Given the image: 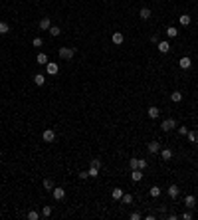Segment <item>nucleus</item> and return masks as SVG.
Returning <instances> with one entry per match:
<instances>
[{"label":"nucleus","instance_id":"9d476101","mask_svg":"<svg viewBox=\"0 0 198 220\" xmlns=\"http://www.w3.org/2000/svg\"><path fill=\"white\" fill-rule=\"evenodd\" d=\"M168 196H170L172 200L178 198V187H176V184H170V187H168Z\"/></svg>","mask_w":198,"mask_h":220},{"label":"nucleus","instance_id":"c85d7f7f","mask_svg":"<svg viewBox=\"0 0 198 220\" xmlns=\"http://www.w3.org/2000/svg\"><path fill=\"white\" fill-rule=\"evenodd\" d=\"M50 34H52V36L54 38H56V36H60V34H62V30H60V26H52V28H50V30H48Z\"/></svg>","mask_w":198,"mask_h":220},{"label":"nucleus","instance_id":"b1692460","mask_svg":"<svg viewBox=\"0 0 198 220\" xmlns=\"http://www.w3.org/2000/svg\"><path fill=\"white\" fill-rule=\"evenodd\" d=\"M87 175H89L91 179H97V176H99V169H97V167H89V171H87Z\"/></svg>","mask_w":198,"mask_h":220},{"label":"nucleus","instance_id":"7c9ffc66","mask_svg":"<svg viewBox=\"0 0 198 220\" xmlns=\"http://www.w3.org/2000/svg\"><path fill=\"white\" fill-rule=\"evenodd\" d=\"M42 216H52V206H44V208H42Z\"/></svg>","mask_w":198,"mask_h":220},{"label":"nucleus","instance_id":"dca6fc26","mask_svg":"<svg viewBox=\"0 0 198 220\" xmlns=\"http://www.w3.org/2000/svg\"><path fill=\"white\" fill-rule=\"evenodd\" d=\"M34 83H36V85H44V83H46V78H44L42 74H36V75H34Z\"/></svg>","mask_w":198,"mask_h":220},{"label":"nucleus","instance_id":"cd10ccee","mask_svg":"<svg viewBox=\"0 0 198 220\" xmlns=\"http://www.w3.org/2000/svg\"><path fill=\"white\" fill-rule=\"evenodd\" d=\"M8 32H10V26H8L6 22H0V34L4 36V34H8Z\"/></svg>","mask_w":198,"mask_h":220},{"label":"nucleus","instance_id":"473e14b6","mask_svg":"<svg viewBox=\"0 0 198 220\" xmlns=\"http://www.w3.org/2000/svg\"><path fill=\"white\" fill-rule=\"evenodd\" d=\"M28 218H30V220H38V218H40V214H38L36 210H30V212H28Z\"/></svg>","mask_w":198,"mask_h":220},{"label":"nucleus","instance_id":"2eb2a0df","mask_svg":"<svg viewBox=\"0 0 198 220\" xmlns=\"http://www.w3.org/2000/svg\"><path fill=\"white\" fill-rule=\"evenodd\" d=\"M161 157H163V161H170L172 159V151L170 149H161Z\"/></svg>","mask_w":198,"mask_h":220},{"label":"nucleus","instance_id":"72a5a7b5","mask_svg":"<svg viewBox=\"0 0 198 220\" xmlns=\"http://www.w3.org/2000/svg\"><path fill=\"white\" fill-rule=\"evenodd\" d=\"M139 169H141V171H145V169H147V161L145 159H139Z\"/></svg>","mask_w":198,"mask_h":220},{"label":"nucleus","instance_id":"58836bf2","mask_svg":"<svg viewBox=\"0 0 198 220\" xmlns=\"http://www.w3.org/2000/svg\"><path fill=\"white\" fill-rule=\"evenodd\" d=\"M182 218H184V220H190V218H192V212H184Z\"/></svg>","mask_w":198,"mask_h":220},{"label":"nucleus","instance_id":"6ab92c4d","mask_svg":"<svg viewBox=\"0 0 198 220\" xmlns=\"http://www.w3.org/2000/svg\"><path fill=\"white\" fill-rule=\"evenodd\" d=\"M186 137H188V141H190V143H198V131H196V133H194V131H188Z\"/></svg>","mask_w":198,"mask_h":220},{"label":"nucleus","instance_id":"f704fd0d","mask_svg":"<svg viewBox=\"0 0 198 220\" xmlns=\"http://www.w3.org/2000/svg\"><path fill=\"white\" fill-rule=\"evenodd\" d=\"M91 167H97V169H99V167H101V161H99V159H91Z\"/></svg>","mask_w":198,"mask_h":220},{"label":"nucleus","instance_id":"412c9836","mask_svg":"<svg viewBox=\"0 0 198 220\" xmlns=\"http://www.w3.org/2000/svg\"><path fill=\"white\" fill-rule=\"evenodd\" d=\"M139 16H141L143 20H149V18H151V10H149V8H141V12H139Z\"/></svg>","mask_w":198,"mask_h":220},{"label":"nucleus","instance_id":"bb28decb","mask_svg":"<svg viewBox=\"0 0 198 220\" xmlns=\"http://www.w3.org/2000/svg\"><path fill=\"white\" fill-rule=\"evenodd\" d=\"M44 188L46 190H54V180L52 179H44Z\"/></svg>","mask_w":198,"mask_h":220},{"label":"nucleus","instance_id":"39448f33","mask_svg":"<svg viewBox=\"0 0 198 220\" xmlns=\"http://www.w3.org/2000/svg\"><path fill=\"white\" fill-rule=\"evenodd\" d=\"M111 42H113L115 46H121V44L125 42V36H123L121 32H113V36H111Z\"/></svg>","mask_w":198,"mask_h":220},{"label":"nucleus","instance_id":"2f4dec72","mask_svg":"<svg viewBox=\"0 0 198 220\" xmlns=\"http://www.w3.org/2000/svg\"><path fill=\"white\" fill-rule=\"evenodd\" d=\"M129 167H131V171L133 169H139V159H131L129 161Z\"/></svg>","mask_w":198,"mask_h":220},{"label":"nucleus","instance_id":"c9c22d12","mask_svg":"<svg viewBox=\"0 0 198 220\" xmlns=\"http://www.w3.org/2000/svg\"><path fill=\"white\" fill-rule=\"evenodd\" d=\"M79 179H81V180H85V179H89V175H87L85 171H81V173H79Z\"/></svg>","mask_w":198,"mask_h":220},{"label":"nucleus","instance_id":"1a4fd4ad","mask_svg":"<svg viewBox=\"0 0 198 220\" xmlns=\"http://www.w3.org/2000/svg\"><path fill=\"white\" fill-rule=\"evenodd\" d=\"M52 194H54V198H56V200H62V198L65 196V190L62 188V187H54V190H52Z\"/></svg>","mask_w":198,"mask_h":220},{"label":"nucleus","instance_id":"4be33fe9","mask_svg":"<svg viewBox=\"0 0 198 220\" xmlns=\"http://www.w3.org/2000/svg\"><path fill=\"white\" fill-rule=\"evenodd\" d=\"M149 192H151V196H153V198L161 196V187H157V184H155V187H151V190H149Z\"/></svg>","mask_w":198,"mask_h":220},{"label":"nucleus","instance_id":"7ed1b4c3","mask_svg":"<svg viewBox=\"0 0 198 220\" xmlns=\"http://www.w3.org/2000/svg\"><path fill=\"white\" fill-rule=\"evenodd\" d=\"M46 71H48L50 75H56L58 71H60V66L54 63V62H48V63H46Z\"/></svg>","mask_w":198,"mask_h":220},{"label":"nucleus","instance_id":"423d86ee","mask_svg":"<svg viewBox=\"0 0 198 220\" xmlns=\"http://www.w3.org/2000/svg\"><path fill=\"white\" fill-rule=\"evenodd\" d=\"M147 115H149V117H151V119H157V117H159V115H161V109H159V107H157V105H151V107H149V109H147Z\"/></svg>","mask_w":198,"mask_h":220},{"label":"nucleus","instance_id":"9b49d317","mask_svg":"<svg viewBox=\"0 0 198 220\" xmlns=\"http://www.w3.org/2000/svg\"><path fill=\"white\" fill-rule=\"evenodd\" d=\"M178 66L182 67V70H188V67L192 66V62H190V58L188 56H184V58H180V62H178Z\"/></svg>","mask_w":198,"mask_h":220},{"label":"nucleus","instance_id":"6e6552de","mask_svg":"<svg viewBox=\"0 0 198 220\" xmlns=\"http://www.w3.org/2000/svg\"><path fill=\"white\" fill-rule=\"evenodd\" d=\"M157 48H159V52H161V54H168V52H170V44H168L166 40L159 42V44H157Z\"/></svg>","mask_w":198,"mask_h":220},{"label":"nucleus","instance_id":"f03ea898","mask_svg":"<svg viewBox=\"0 0 198 220\" xmlns=\"http://www.w3.org/2000/svg\"><path fill=\"white\" fill-rule=\"evenodd\" d=\"M163 131H172V129H174V127H176V121L174 119H172V117H168V119H165V121H163Z\"/></svg>","mask_w":198,"mask_h":220},{"label":"nucleus","instance_id":"a878e982","mask_svg":"<svg viewBox=\"0 0 198 220\" xmlns=\"http://www.w3.org/2000/svg\"><path fill=\"white\" fill-rule=\"evenodd\" d=\"M111 196L115 198V200H121V196H123V190H121V188H113Z\"/></svg>","mask_w":198,"mask_h":220},{"label":"nucleus","instance_id":"ddd939ff","mask_svg":"<svg viewBox=\"0 0 198 220\" xmlns=\"http://www.w3.org/2000/svg\"><path fill=\"white\" fill-rule=\"evenodd\" d=\"M52 28V22H50V18L46 16V18H42L40 20V30H50Z\"/></svg>","mask_w":198,"mask_h":220},{"label":"nucleus","instance_id":"f8f14e48","mask_svg":"<svg viewBox=\"0 0 198 220\" xmlns=\"http://www.w3.org/2000/svg\"><path fill=\"white\" fill-rule=\"evenodd\" d=\"M131 179L135 180V183H139V180L143 179V171H141V169H133V171H131Z\"/></svg>","mask_w":198,"mask_h":220},{"label":"nucleus","instance_id":"a211bd4d","mask_svg":"<svg viewBox=\"0 0 198 220\" xmlns=\"http://www.w3.org/2000/svg\"><path fill=\"white\" fill-rule=\"evenodd\" d=\"M170 99L174 101V103H180V101H182V93H180V91H172V93H170Z\"/></svg>","mask_w":198,"mask_h":220},{"label":"nucleus","instance_id":"0eeeda50","mask_svg":"<svg viewBox=\"0 0 198 220\" xmlns=\"http://www.w3.org/2000/svg\"><path fill=\"white\" fill-rule=\"evenodd\" d=\"M147 149H149L151 155H155V153H159V151H161V143H159V141H151L149 145H147Z\"/></svg>","mask_w":198,"mask_h":220},{"label":"nucleus","instance_id":"20e7f679","mask_svg":"<svg viewBox=\"0 0 198 220\" xmlns=\"http://www.w3.org/2000/svg\"><path fill=\"white\" fill-rule=\"evenodd\" d=\"M42 137H44L46 143H54V141H56V133H54V129H46Z\"/></svg>","mask_w":198,"mask_h":220},{"label":"nucleus","instance_id":"c756f323","mask_svg":"<svg viewBox=\"0 0 198 220\" xmlns=\"http://www.w3.org/2000/svg\"><path fill=\"white\" fill-rule=\"evenodd\" d=\"M42 44H44V40H42L40 36H36V38H34V40H32V46H34V48H40Z\"/></svg>","mask_w":198,"mask_h":220},{"label":"nucleus","instance_id":"4c0bfd02","mask_svg":"<svg viewBox=\"0 0 198 220\" xmlns=\"http://www.w3.org/2000/svg\"><path fill=\"white\" fill-rule=\"evenodd\" d=\"M131 220H141V214L139 212H131Z\"/></svg>","mask_w":198,"mask_h":220},{"label":"nucleus","instance_id":"e433bc0d","mask_svg":"<svg viewBox=\"0 0 198 220\" xmlns=\"http://www.w3.org/2000/svg\"><path fill=\"white\" fill-rule=\"evenodd\" d=\"M178 133L180 135H186L188 133V127H178Z\"/></svg>","mask_w":198,"mask_h":220},{"label":"nucleus","instance_id":"4468645a","mask_svg":"<svg viewBox=\"0 0 198 220\" xmlns=\"http://www.w3.org/2000/svg\"><path fill=\"white\" fill-rule=\"evenodd\" d=\"M184 204H186V208H194V204H196V198L192 196V194H188V196L184 198Z\"/></svg>","mask_w":198,"mask_h":220},{"label":"nucleus","instance_id":"f3484780","mask_svg":"<svg viewBox=\"0 0 198 220\" xmlns=\"http://www.w3.org/2000/svg\"><path fill=\"white\" fill-rule=\"evenodd\" d=\"M36 62L40 63V66H46V63H48V56H46V54H38V56H36Z\"/></svg>","mask_w":198,"mask_h":220},{"label":"nucleus","instance_id":"f257e3e1","mask_svg":"<svg viewBox=\"0 0 198 220\" xmlns=\"http://www.w3.org/2000/svg\"><path fill=\"white\" fill-rule=\"evenodd\" d=\"M60 58L62 60H71L73 58V54H75V48H60Z\"/></svg>","mask_w":198,"mask_h":220},{"label":"nucleus","instance_id":"ea45409f","mask_svg":"<svg viewBox=\"0 0 198 220\" xmlns=\"http://www.w3.org/2000/svg\"><path fill=\"white\" fill-rule=\"evenodd\" d=\"M151 42H153V44H159V36H157V34H155V36H151Z\"/></svg>","mask_w":198,"mask_h":220},{"label":"nucleus","instance_id":"aec40b11","mask_svg":"<svg viewBox=\"0 0 198 220\" xmlns=\"http://www.w3.org/2000/svg\"><path fill=\"white\" fill-rule=\"evenodd\" d=\"M166 36L168 38H176V36H178V30H176L174 26H168L166 28Z\"/></svg>","mask_w":198,"mask_h":220},{"label":"nucleus","instance_id":"5701e85b","mask_svg":"<svg viewBox=\"0 0 198 220\" xmlns=\"http://www.w3.org/2000/svg\"><path fill=\"white\" fill-rule=\"evenodd\" d=\"M121 202H123V204H131V202H133V194L123 192V196H121Z\"/></svg>","mask_w":198,"mask_h":220},{"label":"nucleus","instance_id":"393cba45","mask_svg":"<svg viewBox=\"0 0 198 220\" xmlns=\"http://www.w3.org/2000/svg\"><path fill=\"white\" fill-rule=\"evenodd\" d=\"M178 22L182 24V26H188V24H190V16H188V14H182V16L178 18Z\"/></svg>","mask_w":198,"mask_h":220}]
</instances>
